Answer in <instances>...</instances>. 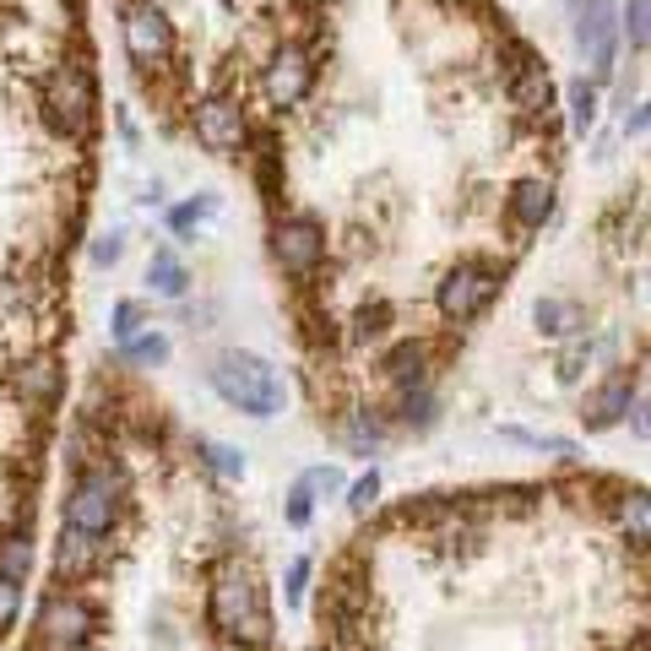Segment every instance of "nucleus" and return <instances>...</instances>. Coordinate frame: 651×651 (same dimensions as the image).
<instances>
[{"label":"nucleus","instance_id":"obj_34","mask_svg":"<svg viewBox=\"0 0 651 651\" xmlns=\"http://www.w3.org/2000/svg\"><path fill=\"white\" fill-rule=\"evenodd\" d=\"M625 136H647V104H636V109L625 115Z\"/></svg>","mask_w":651,"mask_h":651},{"label":"nucleus","instance_id":"obj_7","mask_svg":"<svg viewBox=\"0 0 651 651\" xmlns=\"http://www.w3.org/2000/svg\"><path fill=\"white\" fill-rule=\"evenodd\" d=\"M271 260H277L294 282H310L326 260L321 217H310V212H277V217H271Z\"/></svg>","mask_w":651,"mask_h":651},{"label":"nucleus","instance_id":"obj_27","mask_svg":"<svg viewBox=\"0 0 651 651\" xmlns=\"http://www.w3.org/2000/svg\"><path fill=\"white\" fill-rule=\"evenodd\" d=\"M217 206H223V201H217L212 191L195 195V201H185V206H174V212H169V228H180V234H185V228H191V223H201V217H217Z\"/></svg>","mask_w":651,"mask_h":651},{"label":"nucleus","instance_id":"obj_1","mask_svg":"<svg viewBox=\"0 0 651 651\" xmlns=\"http://www.w3.org/2000/svg\"><path fill=\"white\" fill-rule=\"evenodd\" d=\"M206 375H212V391H217L228 407H239V413H250V418H271V413L282 407V375H277L260 353L228 348V353H217V364H212Z\"/></svg>","mask_w":651,"mask_h":651},{"label":"nucleus","instance_id":"obj_32","mask_svg":"<svg viewBox=\"0 0 651 651\" xmlns=\"http://www.w3.org/2000/svg\"><path fill=\"white\" fill-rule=\"evenodd\" d=\"M310 511H316V500L305 494V483H294V489H288V505H282L288 526H310Z\"/></svg>","mask_w":651,"mask_h":651},{"label":"nucleus","instance_id":"obj_26","mask_svg":"<svg viewBox=\"0 0 651 651\" xmlns=\"http://www.w3.org/2000/svg\"><path fill=\"white\" fill-rule=\"evenodd\" d=\"M201 446V461L217 472V478H245V451H234V446H212V440H195Z\"/></svg>","mask_w":651,"mask_h":651},{"label":"nucleus","instance_id":"obj_19","mask_svg":"<svg viewBox=\"0 0 651 651\" xmlns=\"http://www.w3.org/2000/svg\"><path fill=\"white\" fill-rule=\"evenodd\" d=\"M147 282H152V294H163V299H185L191 271H185V266H180V256L163 245V250H152V260H147Z\"/></svg>","mask_w":651,"mask_h":651},{"label":"nucleus","instance_id":"obj_15","mask_svg":"<svg viewBox=\"0 0 651 651\" xmlns=\"http://www.w3.org/2000/svg\"><path fill=\"white\" fill-rule=\"evenodd\" d=\"M250 169H256V185L260 201L271 212H282V195H288V169H282V152H277V136L271 130H250Z\"/></svg>","mask_w":651,"mask_h":651},{"label":"nucleus","instance_id":"obj_4","mask_svg":"<svg viewBox=\"0 0 651 651\" xmlns=\"http://www.w3.org/2000/svg\"><path fill=\"white\" fill-rule=\"evenodd\" d=\"M500 288H505V266H494V260H483V256H467L435 282V310H440L446 326H467L494 305Z\"/></svg>","mask_w":651,"mask_h":651},{"label":"nucleus","instance_id":"obj_8","mask_svg":"<svg viewBox=\"0 0 651 651\" xmlns=\"http://www.w3.org/2000/svg\"><path fill=\"white\" fill-rule=\"evenodd\" d=\"M570 33L581 44L591 87L613 76V55H619V6L613 0H570Z\"/></svg>","mask_w":651,"mask_h":651},{"label":"nucleus","instance_id":"obj_30","mask_svg":"<svg viewBox=\"0 0 651 651\" xmlns=\"http://www.w3.org/2000/svg\"><path fill=\"white\" fill-rule=\"evenodd\" d=\"M299 483H305V494H310V500H316V494H321V500L342 494V472H337V467H310Z\"/></svg>","mask_w":651,"mask_h":651},{"label":"nucleus","instance_id":"obj_3","mask_svg":"<svg viewBox=\"0 0 651 651\" xmlns=\"http://www.w3.org/2000/svg\"><path fill=\"white\" fill-rule=\"evenodd\" d=\"M93 625H98V608L82 586H50L39 597L28 651H87L93 647Z\"/></svg>","mask_w":651,"mask_h":651},{"label":"nucleus","instance_id":"obj_21","mask_svg":"<svg viewBox=\"0 0 651 651\" xmlns=\"http://www.w3.org/2000/svg\"><path fill=\"white\" fill-rule=\"evenodd\" d=\"M169 353H174V342H169L163 331H152V326H147L136 342H126V348H120V359H126V364H136V370H163V364H169Z\"/></svg>","mask_w":651,"mask_h":651},{"label":"nucleus","instance_id":"obj_18","mask_svg":"<svg viewBox=\"0 0 651 651\" xmlns=\"http://www.w3.org/2000/svg\"><path fill=\"white\" fill-rule=\"evenodd\" d=\"M391 424H396V429H429V424H435V386L396 391V402H391Z\"/></svg>","mask_w":651,"mask_h":651},{"label":"nucleus","instance_id":"obj_31","mask_svg":"<svg viewBox=\"0 0 651 651\" xmlns=\"http://www.w3.org/2000/svg\"><path fill=\"white\" fill-rule=\"evenodd\" d=\"M17 613H22V581H6L0 576V636L17 625Z\"/></svg>","mask_w":651,"mask_h":651},{"label":"nucleus","instance_id":"obj_6","mask_svg":"<svg viewBox=\"0 0 651 651\" xmlns=\"http://www.w3.org/2000/svg\"><path fill=\"white\" fill-rule=\"evenodd\" d=\"M120 39H126V55L141 76L163 71V65L174 61V50H180L169 11L152 6V0H126V6H120Z\"/></svg>","mask_w":651,"mask_h":651},{"label":"nucleus","instance_id":"obj_20","mask_svg":"<svg viewBox=\"0 0 651 651\" xmlns=\"http://www.w3.org/2000/svg\"><path fill=\"white\" fill-rule=\"evenodd\" d=\"M391 321H396V310H391L386 299H370V305H359V316L342 331V342H381L391 331Z\"/></svg>","mask_w":651,"mask_h":651},{"label":"nucleus","instance_id":"obj_11","mask_svg":"<svg viewBox=\"0 0 651 651\" xmlns=\"http://www.w3.org/2000/svg\"><path fill=\"white\" fill-rule=\"evenodd\" d=\"M104 565H109V537H93V532L61 526V537H55V586L98 581Z\"/></svg>","mask_w":651,"mask_h":651},{"label":"nucleus","instance_id":"obj_16","mask_svg":"<svg viewBox=\"0 0 651 651\" xmlns=\"http://www.w3.org/2000/svg\"><path fill=\"white\" fill-rule=\"evenodd\" d=\"M532 321H537L543 337H554V342H576V337L591 331V316H586L576 299H559V294L537 299V305H532Z\"/></svg>","mask_w":651,"mask_h":651},{"label":"nucleus","instance_id":"obj_23","mask_svg":"<svg viewBox=\"0 0 651 651\" xmlns=\"http://www.w3.org/2000/svg\"><path fill=\"white\" fill-rule=\"evenodd\" d=\"M500 61H505V82H511V76L537 71V65H543V55H537L526 39H516V33H500Z\"/></svg>","mask_w":651,"mask_h":651},{"label":"nucleus","instance_id":"obj_25","mask_svg":"<svg viewBox=\"0 0 651 651\" xmlns=\"http://www.w3.org/2000/svg\"><path fill=\"white\" fill-rule=\"evenodd\" d=\"M647 17L651 0H625V11H619V39H630L636 55H647Z\"/></svg>","mask_w":651,"mask_h":651},{"label":"nucleus","instance_id":"obj_28","mask_svg":"<svg viewBox=\"0 0 651 651\" xmlns=\"http://www.w3.org/2000/svg\"><path fill=\"white\" fill-rule=\"evenodd\" d=\"M348 505H353V516H370V511L381 505V472H364V478L348 489Z\"/></svg>","mask_w":651,"mask_h":651},{"label":"nucleus","instance_id":"obj_9","mask_svg":"<svg viewBox=\"0 0 651 651\" xmlns=\"http://www.w3.org/2000/svg\"><path fill=\"white\" fill-rule=\"evenodd\" d=\"M260 87H266V98H271L277 109H299V104L316 93V50L299 44V39H282V44L271 50V61H266Z\"/></svg>","mask_w":651,"mask_h":651},{"label":"nucleus","instance_id":"obj_5","mask_svg":"<svg viewBox=\"0 0 651 651\" xmlns=\"http://www.w3.org/2000/svg\"><path fill=\"white\" fill-rule=\"evenodd\" d=\"M191 130L212 158H239L250 147V130L256 126H250L245 98H234L228 87H212V93H201L191 104Z\"/></svg>","mask_w":651,"mask_h":651},{"label":"nucleus","instance_id":"obj_10","mask_svg":"<svg viewBox=\"0 0 651 651\" xmlns=\"http://www.w3.org/2000/svg\"><path fill=\"white\" fill-rule=\"evenodd\" d=\"M61 386H65V364L55 359V348H39L33 359H22V364L11 370V396H17L22 407H33L39 418L55 413Z\"/></svg>","mask_w":651,"mask_h":651},{"label":"nucleus","instance_id":"obj_13","mask_svg":"<svg viewBox=\"0 0 651 651\" xmlns=\"http://www.w3.org/2000/svg\"><path fill=\"white\" fill-rule=\"evenodd\" d=\"M381 375L391 381V391L429 386V375H435V342L429 337H396L386 353H381Z\"/></svg>","mask_w":651,"mask_h":651},{"label":"nucleus","instance_id":"obj_12","mask_svg":"<svg viewBox=\"0 0 651 651\" xmlns=\"http://www.w3.org/2000/svg\"><path fill=\"white\" fill-rule=\"evenodd\" d=\"M641 396V375L625 364V370H613L602 386H591L586 391V402H581V424L586 429H613L625 413H630V402Z\"/></svg>","mask_w":651,"mask_h":651},{"label":"nucleus","instance_id":"obj_14","mask_svg":"<svg viewBox=\"0 0 651 651\" xmlns=\"http://www.w3.org/2000/svg\"><path fill=\"white\" fill-rule=\"evenodd\" d=\"M554 180L548 174H526V180H516L511 185V195H505V212H511V223H516L521 234H537L548 217H554Z\"/></svg>","mask_w":651,"mask_h":651},{"label":"nucleus","instance_id":"obj_22","mask_svg":"<svg viewBox=\"0 0 651 651\" xmlns=\"http://www.w3.org/2000/svg\"><path fill=\"white\" fill-rule=\"evenodd\" d=\"M565 98H570V126H576V136H586V130L597 126V87H591L586 76H576V82L565 87Z\"/></svg>","mask_w":651,"mask_h":651},{"label":"nucleus","instance_id":"obj_33","mask_svg":"<svg viewBox=\"0 0 651 651\" xmlns=\"http://www.w3.org/2000/svg\"><path fill=\"white\" fill-rule=\"evenodd\" d=\"M305 581H310V559H294V565H288V586H282V591H288V602H299V597H305Z\"/></svg>","mask_w":651,"mask_h":651},{"label":"nucleus","instance_id":"obj_2","mask_svg":"<svg viewBox=\"0 0 651 651\" xmlns=\"http://www.w3.org/2000/svg\"><path fill=\"white\" fill-rule=\"evenodd\" d=\"M44 126L65 141H87L98 130V93H93V71L82 61L50 65L44 76Z\"/></svg>","mask_w":651,"mask_h":651},{"label":"nucleus","instance_id":"obj_17","mask_svg":"<svg viewBox=\"0 0 651 651\" xmlns=\"http://www.w3.org/2000/svg\"><path fill=\"white\" fill-rule=\"evenodd\" d=\"M511 104H516V115H526V120H548V109H554V82H548L543 65L526 71V76H511Z\"/></svg>","mask_w":651,"mask_h":651},{"label":"nucleus","instance_id":"obj_29","mask_svg":"<svg viewBox=\"0 0 651 651\" xmlns=\"http://www.w3.org/2000/svg\"><path fill=\"white\" fill-rule=\"evenodd\" d=\"M87 256H93V266H98V271H109V266H120V256H126V234H120V228H115V234H98Z\"/></svg>","mask_w":651,"mask_h":651},{"label":"nucleus","instance_id":"obj_24","mask_svg":"<svg viewBox=\"0 0 651 651\" xmlns=\"http://www.w3.org/2000/svg\"><path fill=\"white\" fill-rule=\"evenodd\" d=\"M147 326H152V321H147V305H136V299H120V305H115V316H109V331H115V342H120V348H126V342H136Z\"/></svg>","mask_w":651,"mask_h":651}]
</instances>
